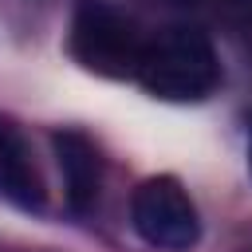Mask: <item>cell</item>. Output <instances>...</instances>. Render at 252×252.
Wrapping results in <instances>:
<instances>
[{"mask_svg": "<svg viewBox=\"0 0 252 252\" xmlns=\"http://www.w3.org/2000/svg\"><path fill=\"white\" fill-rule=\"evenodd\" d=\"M134 79L154 98H165V102L205 98L220 83L217 47L197 28H161L154 35H146Z\"/></svg>", "mask_w": 252, "mask_h": 252, "instance_id": "6da1fadb", "label": "cell"}, {"mask_svg": "<svg viewBox=\"0 0 252 252\" xmlns=\"http://www.w3.org/2000/svg\"><path fill=\"white\" fill-rule=\"evenodd\" d=\"M142 43H146V35L118 4L79 0L75 20H71V55L87 71L110 75V79H126V75L134 79Z\"/></svg>", "mask_w": 252, "mask_h": 252, "instance_id": "7a4b0ae2", "label": "cell"}, {"mask_svg": "<svg viewBox=\"0 0 252 252\" xmlns=\"http://www.w3.org/2000/svg\"><path fill=\"white\" fill-rule=\"evenodd\" d=\"M130 220H134V232L146 244L165 248V252H185L201 236L197 209H193V201H189V193L181 189L177 177H146L134 189Z\"/></svg>", "mask_w": 252, "mask_h": 252, "instance_id": "3957f363", "label": "cell"}, {"mask_svg": "<svg viewBox=\"0 0 252 252\" xmlns=\"http://www.w3.org/2000/svg\"><path fill=\"white\" fill-rule=\"evenodd\" d=\"M51 146H55V161L63 173V193H67L71 213H79V217L91 213L98 201V185H102V165H98L94 142L79 130H59L51 138Z\"/></svg>", "mask_w": 252, "mask_h": 252, "instance_id": "277c9868", "label": "cell"}, {"mask_svg": "<svg viewBox=\"0 0 252 252\" xmlns=\"http://www.w3.org/2000/svg\"><path fill=\"white\" fill-rule=\"evenodd\" d=\"M0 193L20 209H43V181L16 130L0 126Z\"/></svg>", "mask_w": 252, "mask_h": 252, "instance_id": "5b68a950", "label": "cell"}, {"mask_svg": "<svg viewBox=\"0 0 252 252\" xmlns=\"http://www.w3.org/2000/svg\"><path fill=\"white\" fill-rule=\"evenodd\" d=\"M217 16L240 43L252 47V0H217Z\"/></svg>", "mask_w": 252, "mask_h": 252, "instance_id": "8992f818", "label": "cell"}, {"mask_svg": "<svg viewBox=\"0 0 252 252\" xmlns=\"http://www.w3.org/2000/svg\"><path fill=\"white\" fill-rule=\"evenodd\" d=\"M248 173H252V126H248Z\"/></svg>", "mask_w": 252, "mask_h": 252, "instance_id": "52a82bcc", "label": "cell"}, {"mask_svg": "<svg viewBox=\"0 0 252 252\" xmlns=\"http://www.w3.org/2000/svg\"><path fill=\"white\" fill-rule=\"evenodd\" d=\"M173 4H193V0H173Z\"/></svg>", "mask_w": 252, "mask_h": 252, "instance_id": "ba28073f", "label": "cell"}]
</instances>
